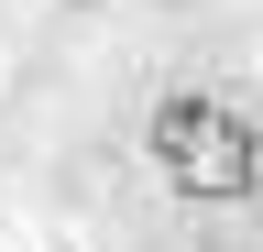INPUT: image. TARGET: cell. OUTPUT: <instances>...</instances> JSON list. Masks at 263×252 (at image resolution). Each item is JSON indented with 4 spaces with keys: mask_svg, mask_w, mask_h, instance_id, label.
Returning a JSON list of instances; mask_svg holds the SVG:
<instances>
[{
    "mask_svg": "<svg viewBox=\"0 0 263 252\" xmlns=\"http://www.w3.org/2000/svg\"><path fill=\"white\" fill-rule=\"evenodd\" d=\"M143 153H154V176L176 186L186 208H241L263 186V121L241 99H219V88H176V99L154 110Z\"/></svg>",
    "mask_w": 263,
    "mask_h": 252,
    "instance_id": "6da1fadb",
    "label": "cell"
}]
</instances>
